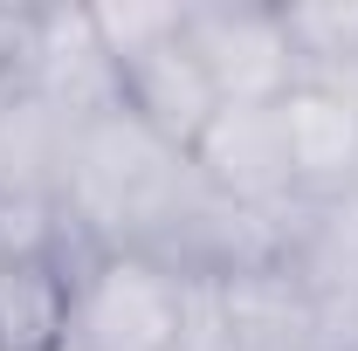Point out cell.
I'll list each match as a JSON object with an SVG mask.
<instances>
[{
  "label": "cell",
  "instance_id": "8",
  "mask_svg": "<svg viewBox=\"0 0 358 351\" xmlns=\"http://www.w3.org/2000/svg\"><path fill=\"white\" fill-rule=\"evenodd\" d=\"M83 241L55 248H0V351H69Z\"/></svg>",
  "mask_w": 358,
  "mask_h": 351
},
{
  "label": "cell",
  "instance_id": "6",
  "mask_svg": "<svg viewBox=\"0 0 358 351\" xmlns=\"http://www.w3.org/2000/svg\"><path fill=\"white\" fill-rule=\"evenodd\" d=\"M28 103L48 110L62 131L90 124L103 110L124 103V76H117V55L96 35V14L90 7H42L35 14V62H28Z\"/></svg>",
  "mask_w": 358,
  "mask_h": 351
},
{
  "label": "cell",
  "instance_id": "3",
  "mask_svg": "<svg viewBox=\"0 0 358 351\" xmlns=\"http://www.w3.org/2000/svg\"><path fill=\"white\" fill-rule=\"evenodd\" d=\"M186 303H193V275L131 255V248H83L76 303H69V351H179Z\"/></svg>",
  "mask_w": 358,
  "mask_h": 351
},
{
  "label": "cell",
  "instance_id": "2",
  "mask_svg": "<svg viewBox=\"0 0 358 351\" xmlns=\"http://www.w3.org/2000/svg\"><path fill=\"white\" fill-rule=\"evenodd\" d=\"M90 14H96L103 48L117 55L124 110H138L179 152H193L221 117V89L186 42V7H90Z\"/></svg>",
  "mask_w": 358,
  "mask_h": 351
},
{
  "label": "cell",
  "instance_id": "5",
  "mask_svg": "<svg viewBox=\"0 0 358 351\" xmlns=\"http://www.w3.org/2000/svg\"><path fill=\"white\" fill-rule=\"evenodd\" d=\"M186 42L207 62V76L221 89V103H275L282 89L303 76L296 42L282 28V7H186Z\"/></svg>",
  "mask_w": 358,
  "mask_h": 351
},
{
  "label": "cell",
  "instance_id": "4",
  "mask_svg": "<svg viewBox=\"0 0 358 351\" xmlns=\"http://www.w3.org/2000/svg\"><path fill=\"white\" fill-rule=\"evenodd\" d=\"M275 138L296 207H331L358 193V83L303 69L275 103Z\"/></svg>",
  "mask_w": 358,
  "mask_h": 351
},
{
  "label": "cell",
  "instance_id": "1",
  "mask_svg": "<svg viewBox=\"0 0 358 351\" xmlns=\"http://www.w3.org/2000/svg\"><path fill=\"white\" fill-rule=\"evenodd\" d=\"M207 193L214 186L200 179L193 152L159 138L124 103L62 131L55 207H62V227L83 248H131V255L166 262Z\"/></svg>",
  "mask_w": 358,
  "mask_h": 351
},
{
  "label": "cell",
  "instance_id": "7",
  "mask_svg": "<svg viewBox=\"0 0 358 351\" xmlns=\"http://www.w3.org/2000/svg\"><path fill=\"white\" fill-rule=\"evenodd\" d=\"M193 166L200 179L241 200V207H296L289 193V166H282V138H275V110L268 103H221V117L207 124V138L193 145Z\"/></svg>",
  "mask_w": 358,
  "mask_h": 351
}]
</instances>
